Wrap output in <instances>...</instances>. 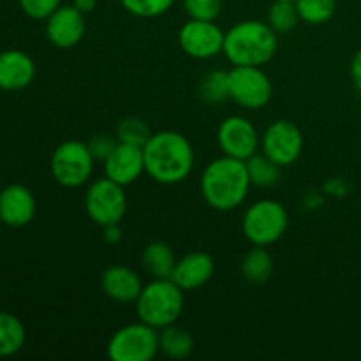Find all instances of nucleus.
Segmentation results:
<instances>
[{"label": "nucleus", "instance_id": "nucleus-1", "mask_svg": "<svg viewBox=\"0 0 361 361\" xmlns=\"http://www.w3.org/2000/svg\"><path fill=\"white\" fill-rule=\"evenodd\" d=\"M145 173L161 185H176L192 173L196 154L190 141L176 130L152 133L143 147Z\"/></svg>", "mask_w": 361, "mask_h": 361}, {"label": "nucleus", "instance_id": "nucleus-2", "mask_svg": "<svg viewBox=\"0 0 361 361\" xmlns=\"http://www.w3.org/2000/svg\"><path fill=\"white\" fill-rule=\"evenodd\" d=\"M252 187L245 161L222 155L201 173L200 189L204 203L217 212H233L245 203Z\"/></svg>", "mask_w": 361, "mask_h": 361}, {"label": "nucleus", "instance_id": "nucleus-3", "mask_svg": "<svg viewBox=\"0 0 361 361\" xmlns=\"http://www.w3.org/2000/svg\"><path fill=\"white\" fill-rule=\"evenodd\" d=\"M279 34L261 20H245L233 25L224 35L222 53L233 66L263 67L275 56Z\"/></svg>", "mask_w": 361, "mask_h": 361}, {"label": "nucleus", "instance_id": "nucleus-4", "mask_svg": "<svg viewBox=\"0 0 361 361\" xmlns=\"http://www.w3.org/2000/svg\"><path fill=\"white\" fill-rule=\"evenodd\" d=\"M183 293L171 279H152L134 303L137 319L157 330L178 323L185 303Z\"/></svg>", "mask_w": 361, "mask_h": 361}, {"label": "nucleus", "instance_id": "nucleus-5", "mask_svg": "<svg viewBox=\"0 0 361 361\" xmlns=\"http://www.w3.org/2000/svg\"><path fill=\"white\" fill-rule=\"evenodd\" d=\"M289 226L288 210L275 200H259L242 217V231L252 245L270 247L284 236Z\"/></svg>", "mask_w": 361, "mask_h": 361}, {"label": "nucleus", "instance_id": "nucleus-6", "mask_svg": "<svg viewBox=\"0 0 361 361\" xmlns=\"http://www.w3.org/2000/svg\"><path fill=\"white\" fill-rule=\"evenodd\" d=\"M95 159L87 143L67 140L55 148L49 161V169L59 185L78 189L90 182Z\"/></svg>", "mask_w": 361, "mask_h": 361}, {"label": "nucleus", "instance_id": "nucleus-7", "mask_svg": "<svg viewBox=\"0 0 361 361\" xmlns=\"http://www.w3.org/2000/svg\"><path fill=\"white\" fill-rule=\"evenodd\" d=\"M106 351L111 361H150L159 355V330L143 321L126 324L111 335Z\"/></svg>", "mask_w": 361, "mask_h": 361}, {"label": "nucleus", "instance_id": "nucleus-8", "mask_svg": "<svg viewBox=\"0 0 361 361\" xmlns=\"http://www.w3.org/2000/svg\"><path fill=\"white\" fill-rule=\"evenodd\" d=\"M229 99L240 108L261 109L271 101L274 85L270 76L257 66H233L228 71Z\"/></svg>", "mask_w": 361, "mask_h": 361}, {"label": "nucleus", "instance_id": "nucleus-9", "mask_svg": "<svg viewBox=\"0 0 361 361\" xmlns=\"http://www.w3.org/2000/svg\"><path fill=\"white\" fill-rule=\"evenodd\" d=\"M85 212L94 224H120L127 212V196L120 183L108 176L94 180L85 192Z\"/></svg>", "mask_w": 361, "mask_h": 361}, {"label": "nucleus", "instance_id": "nucleus-10", "mask_svg": "<svg viewBox=\"0 0 361 361\" xmlns=\"http://www.w3.org/2000/svg\"><path fill=\"white\" fill-rule=\"evenodd\" d=\"M302 150V130L289 120H275L261 134V152L281 168L295 164Z\"/></svg>", "mask_w": 361, "mask_h": 361}, {"label": "nucleus", "instance_id": "nucleus-11", "mask_svg": "<svg viewBox=\"0 0 361 361\" xmlns=\"http://www.w3.org/2000/svg\"><path fill=\"white\" fill-rule=\"evenodd\" d=\"M222 28L215 21L192 20L182 25L178 32V44L185 55L196 60L215 59L224 49Z\"/></svg>", "mask_w": 361, "mask_h": 361}, {"label": "nucleus", "instance_id": "nucleus-12", "mask_svg": "<svg viewBox=\"0 0 361 361\" xmlns=\"http://www.w3.org/2000/svg\"><path fill=\"white\" fill-rule=\"evenodd\" d=\"M217 143L222 155L247 161L257 154L261 147V136L249 118L242 115H231L221 122L217 129Z\"/></svg>", "mask_w": 361, "mask_h": 361}, {"label": "nucleus", "instance_id": "nucleus-13", "mask_svg": "<svg viewBox=\"0 0 361 361\" xmlns=\"http://www.w3.org/2000/svg\"><path fill=\"white\" fill-rule=\"evenodd\" d=\"M85 14L74 6H60L46 20V37L59 49H69L80 44L85 37Z\"/></svg>", "mask_w": 361, "mask_h": 361}, {"label": "nucleus", "instance_id": "nucleus-14", "mask_svg": "<svg viewBox=\"0 0 361 361\" xmlns=\"http://www.w3.org/2000/svg\"><path fill=\"white\" fill-rule=\"evenodd\" d=\"M102 168H104V176H108L109 180L120 183L122 187L130 185L145 173L143 147L118 141L115 150L102 162Z\"/></svg>", "mask_w": 361, "mask_h": 361}, {"label": "nucleus", "instance_id": "nucleus-15", "mask_svg": "<svg viewBox=\"0 0 361 361\" xmlns=\"http://www.w3.org/2000/svg\"><path fill=\"white\" fill-rule=\"evenodd\" d=\"M35 197L28 187L11 183L0 190V221L11 228H23L35 217Z\"/></svg>", "mask_w": 361, "mask_h": 361}, {"label": "nucleus", "instance_id": "nucleus-16", "mask_svg": "<svg viewBox=\"0 0 361 361\" xmlns=\"http://www.w3.org/2000/svg\"><path fill=\"white\" fill-rule=\"evenodd\" d=\"M215 263L214 257L204 250H192L176 259L171 281L183 291H196L210 282L214 277Z\"/></svg>", "mask_w": 361, "mask_h": 361}, {"label": "nucleus", "instance_id": "nucleus-17", "mask_svg": "<svg viewBox=\"0 0 361 361\" xmlns=\"http://www.w3.org/2000/svg\"><path fill=\"white\" fill-rule=\"evenodd\" d=\"M101 288L109 300L122 303V305H129V303H136L137 296L143 289V282L133 268L123 267V264H113L102 271Z\"/></svg>", "mask_w": 361, "mask_h": 361}, {"label": "nucleus", "instance_id": "nucleus-18", "mask_svg": "<svg viewBox=\"0 0 361 361\" xmlns=\"http://www.w3.org/2000/svg\"><path fill=\"white\" fill-rule=\"evenodd\" d=\"M35 63L21 49H7L0 53V90H23L34 81Z\"/></svg>", "mask_w": 361, "mask_h": 361}, {"label": "nucleus", "instance_id": "nucleus-19", "mask_svg": "<svg viewBox=\"0 0 361 361\" xmlns=\"http://www.w3.org/2000/svg\"><path fill=\"white\" fill-rule=\"evenodd\" d=\"M141 264L152 279H171L176 257L164 242H150L141 252Z\"/></svg>", "mask_w": 361, "mask_h": 361}, {"label": "nucleus", "instance_id": "nucleus-20", "mask_svg": "<svg viewBox=\"0 0 361 361\" xmlns=\"http://www.w3.org/2000/svg\"><path fill=\"white\" fill-rule=\"evenodd\" d=\"M194 338L185 328L178 324L159 330V353L169 360H185L192 355Z\"/></svg>", "mask_w": 361, "mask_h": 361}, {"label": "nucleus", "instance_id": "nucleus-21", "mask_svg": "<svg viewBox=\"0 0 361 361\" xmlns=\"http://www.w3.org/2000/svg\"><path fill=\"white\" fill-rule=\"evenodd\" d=\"M242 274L250 284H264L270 281L271 274H274V257L268 252L267 247L254 245L243 256Z\"/></svg>", "mask_w": 361, "mask_h": 361}, {"label": "nucleus", "instance_id": "nucleus-22", "mask_svg": "<svg viewBox=\"0 0 361 361\" xmlns=\"http://www.w3.org/2000/svg\"><path fill=\"white\" fill-rule=\"evenodd\" d=\"M27 331L14 314L0 312V358H7L23 349Z\"/></svg>", "mask_w": 361, "mask_h": 361}, {"label": "nucleus", "instance_id": "nucleus-23", "mask_svg": "<svg viewBox=\"0 0 361 361\" xmlns=\"http://www.w3.org/2000/svg\"><path fill=\"white\" fill-rule=\"evenodd\" d=\"M247 173H249L250 183L261 189H270L277 185L281 180V166L275 164L270 157L264 154H254L245 161Z\"/></svg>", "mask_w": 361, "mask_h": 361}, {"label": "nucleus", "instance_id": "nucleus-24", "mask_svg": "<svg viewBox=\"0 0 361 361\" xmlns=\"http://www.w3.org/2000/svg\"><path fill=\"white\" fill-rule=\"evenodd\" d=\"M300 21L302 20H300L296 4L291 0H274V4L268 9L267 23L277 34H288V32L295 30Z\"/></svg>", "mask_w": 361, "mask_h": 361}, {"label": "nucleus", "instance_id": "nucleus-25", "mask_svg": "<svg viewBox=\"0 0 361 361\" xmlns=\"http://www.w3.org/2000/svg\"><path fill=\"white\" fill-rule=\"evenodd\" d=\"M197 94L204 104H221L226 99H229L228 71L215 69L204 74L200 88H197Z\"/></svg>", "mask_w": 361, "mask_h": 361}, {"label": "nucleus", "instance_id": "nucleus-26", "mask_svg": "<svg viewBox=\"0 0 361 361\" xmlns=\"http://www.w3.org/2000/svg\"><path fill=\"white\" fill-rule=\"evenodd\" d=\"M300 20L309 25L328 23L337 13V0H295Z\"/></svg>", "mask_w": 361, "mask_h": 361}, {"label": "nucleus", "instance_id": "nucleus-27", "mask_svg": "<svg viewBox=\"0 0 361 361\" xmlns=\"http://www.w3.org/2000/svg\"><path fill=\"white\" fill-rule=\"evenodd\" d=\"M120 4L133 16L150 20L168 13L175 6V0H120Z\"/></svg>", "mask_w": 361, "mask_h": 361}, {"label": "nucleus", "instance_id": "nucleus-28", "mask_svg": "<svg viewBox=\"0 0 361 361\" xmlns=\"http://www.w3.org/2000/svg\"><path fill=\"white\" fill-rule=\"evenodd\" d=\"M116 137L122 143L137 145V147H145L148 140H150L152 133L150 127L140 118H123L116 127Z\"/></svg>", "mask_w": 361, "mask_h": 361}, {"label": "nucleus", "instance_id": "nucleus-29", "mask_svg": "<svg viewBox=\"0 0 361 361\" xmlns=\"http://www.w3.org/2000/svg\"><path fill=\"white\" fill-rule=\"evenodd\" d=\"M224 0H183V9L192 20L215 21L222 13Z\"/></svg>", "mask_w": 361, "mask_h": 361}, {"label": "nucleus", "instance_id": "nucleus-30", "mask_svg": "<svg viewBox=\"0 0 361 361\" xmlns=\"http://www.w3.org/2000/svg\"><path fill=\"white\" fill-rule=\"evenodd\" d=\"M60 6V0H20L21 11L32 20H48Z\"/></svg>", "mask_w": 361, "mask_h": 361}, {"label": "nucleus", "instance_id": "nucleus-31", "mask_svg": "<svg viewBox=\"0 0 361 361\" xmlns=\"http://www.w3.org/2000/svg\"><path fill=\"white\" fill-rule=\"evenodd\" d=\"M88 148H90L92 155H94L95 161L104 162L108 159V155L115 150V147L118 145V137L111 136V134H95L90 141H88Z\"/></svg>", "mask_w": 361, "mask_h": 361}, {"label": "nucleus", "instance_id": "nucleus-32", "mask_svg": "<svg viewBox=\"0 0 361 361\" xmlns=\"http://www.w3.org/2000/svg\"><path fill=\"white\" fill-rule=\"evenodd\" d=\"M351 80L355 87L361 92V48L355 53L351 60Z\"/></svg>", "mask_w": 361, "mask_h": 361}, {"label": "nucleus", "instance_id": "nucleus-33", "mask_svg": "<svg viewBox=\"0 0 361 361\" xmlns=\"http://www.w3.org/2000/svg\"><path fill=\"white\" fill-rule=\"evenodd\" d=\"M104 240L108 243H116L122 240V231H120V224H109L104 226Z\"/></svg>", "mask_w": 361, "mask_h": 361}, {"label": "nucleus", "instance_id": "nucleus-34", "mask_svg": "<svg viewBox=\"0 0 361 361\" xmlns=\"http://www.w3.org/2000/svg\"><path fill=\"white\" fill-rule=\"evenodd\" d=\"M73 6L76 7L80 13L88 14L95 9V6H97V0H74Z\"/></svg>", "mask_w": 361, "mask_h": 361}, {"label": "nucleus", "instance_id": "nucleus-35", "mask_svg": "<svg viewBox=\"0 0 361 361\" xmlns=\"http://www.w3.org/2000/svg\"><path fill=\"white\" fill-rule=\"evenodd\" d=\"M291 2H295V0H291Z\"/></svg>", "mask_w": 361, "mask_h": 361}]
</instances>
